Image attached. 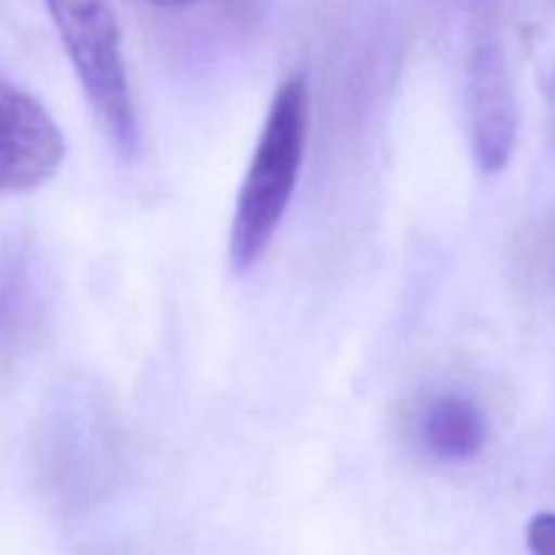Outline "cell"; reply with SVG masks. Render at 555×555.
Listing matches in <instances>:
<instances>
[{"instance_id": "52a82bcc", "label": "cell", "mask_w": 555, "mask_h": 555, "mask_svg": "<svg viewBox=\"0 0 555 555\" xmlns=\"http://www.w3.org/2000/svg\"><path fill=\"white\" fill-rule=\"evenodd\" d=\"M36 307V266L20 247L0 249V347L9 345Z\"/></svg>"}, {"instance_id": "6da1fadb", "label": "cell", "mask_w": 555, "mask_h": 555, "mask_svg": "<svg viewBox=\"0 0 555 555\" xmlns=\"http://www.w3.org/2000/svg\"><path fill=\"white\" fill-rule=\"evenodd\" d=\"M312 98L304 74H291L276 87L258 144L238 188L231 220L228 258L236 274L260 263L291 209L309 144Z\"/></svg>"}, {"instance_id": "5b68a950", "label": "cell", "mask_w": 555, "mask_h": 555, "mask_svg": "<svg viewBox=\"0 0 555 555\" xmlns=\"http://www.w3.org/2000/svg\"><path fill=\"white\" fill-rule=\"evenodd\" d=\"M65 135L33 95L0 79V195L27 193L57 173Z\"/></svg>"}, {"instance_id": "30bf717a", "label": "cell", "mask_w": 555, "mask_h": 555, "mask_svg": "<svg viewBox=\"0 0 555 555\" xmlns=\"http://www.w3.org/2000/svg\"><path fill=\"white\" fill-rule=\"evenodd\" d=\"M551 263H553V271H555V242H553V249H551Z\"/></svg>"}, {"instance_id": "277c9868", "label": "cell", "mask_w": 555, "mask_h": 555, "mask_svg": "<svg viewBox=\"0 0 555 555\" xmlns=\"http://www.w3.org/2000/svg\"><path fill=\"white\" fill-rule=\"evenodd\" d=\"M117 453V428L101 396L87 388L70 390L49 428V482L70 499L90 496L108 486Z\"/></svg>"}, {"instance_id": "8992f818", "label": "cell", "mask_w": 555, "mask_h": 555, "mask_svg": "<svg viewBox=\"0 0 555 555\" xmlns=\"http://www.w3.org/2000/svg\"><path fill=\"white\" fill-rule=\"evenodd\" d=\"M415 439L428 459L464 464L477 459L488 444V417L466 393H437L417 412Z\"/></svg>"}, {"instance_id": "9c48e42d", "label": "cell", "mask_w": 555, "mask_h": 555, "mask_svg": "<svg viewBox=\"0 0 555 555\" xmlns=\"http://www.w3.org/2000/svg\"><path fill=\"white\" fill-rule=\"evenodd\" d=\"M152 5H160V9H188V5L201 3V0H146Z\"/></svg>"}, {"instance_id": "7a4b0ae2", "label": "cell", "mask_w": 555, "mask_h": 555, "mask_svg": "<svg viewBox=\"0 0 555 555\" xmlns=\"http://www.w3.org/2000/svg\"><path fill=\"white\" fill-rule=\"evenodd\" d=\"M65 54L108 141L122 157L141 150L139 112L125 68L122 36L108 0H43Z\"/></svg>"}, {"instance_id": "ba28073f", "label": "cell", "mask_w": 555, "mask_h": 555, "mask_svg": "<svg viewBox=\"0 0 555 555\" xmlns=\"http://www.w3.org/2000/svg\"><path fill=\"white\" fill-rule=\"evenodd\" d=\"M531 555H555V513H537L526 526Z\"/></svg>"}, {"instance_id": "3957f363", "label": "cell", "mask_w": 555, "mask_h": 555, "mask_svg": "<svg viewBox=\"0 0 555 555\" xmlns=\"http://www.w3.org/2000/svg\"><path fill=\"white\" fill-rule=\"evenodd\" d=\"M466 101L477 166L482 173L504 171L518 141L520 112L507 49L499 30V0H475L466 60Z\"/></svg>"}]
</instances>
